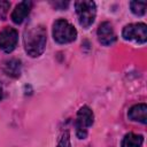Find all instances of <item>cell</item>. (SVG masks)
<instances>
[{
  "instance_id": "4fadbf2b",
  "label": "cell",
  "mask_w": 147,
  "mask_h": 147,
  "mask_svg": "<svg viewBox=\"0 0 147 147\" xmlns=\"http://www.w3.org/2000/svg\"><path fill=\"white\" fill-rule=\"evenodd\" d=\"M56 147H71V142H70V134L68 131H64L60 139H59V142H57V146Z\"/></svg>"
},
{
  "instance_id": "8992f818",
  "label": "cell",
  "mask_w": 147,
  "mask_h": 147,
  "mask_svg": "<svg viewBox=\"0 0 147 147\" xmlns=\"http://www.w3.org/2000/svg\"><path fill=\"white\" fill-rule=\"evenodd\" d=\"M18 32L14 28L6 26L0 31V49L5 53H11L17 45Z\"/></svg>"
},
{
  "instance_id": "9c48e42d",
  "label": "cell",
  "mask_w": 147,
  "mask_h": 147,
  "mask_svg": "<svg viewBox=\"0 0 147 147\" xmlns=\"http://www.w3.org/2000/svg\"><path fill=\"white\" fill-rule=\"evenodd\" d=\"M127 117L133 122L146 124L147 122V106L145 103H138L129 109Z\"/></svg>"
},
{
  "instance_id": "7a4b0ae2",
  "label": "cell",
  "mask_w": 147,
  "mask_h": 147,
  "mask_svg": "<svg viewBox=\"0 0 147 147\" xmlns=\"http://www.w3.org/2000/svg\"><path fill=\"white\" fill-rule=\"evenodd\" d=\"M53 38L57 44H69L77 38V30L65 20H56L53 24Z\"/></svg>"
},
{
  "instance_id": "6da1fadb",
  "label": "cell",
  "mask_w": 147,
  "mask_h": 147,
  "mask_svg": "<svg viewBox=\"0 0 147 147\" xmlns=\"http://www.w3.org/2000/svg\"><path fill=\"white\" fill-rule=\"evenodd\" d=\"M46 41L47 32L46 29L40 24L31 25L24 31V49L31 57H38L44 53Z\"/></svg>"
},
{
  "instance_id": "8fae6325",
  "label": "cell",
  "mask_w": 147,
  "mask_h": 147,
  "mask_svg": "<svg viewBox=\"0 0 147 147\" xmlns=\"http://www.w3.org/2000/svg\"><path fill=\"white\" fill-rule=\"evenodd\" d=\"M144 142V137L136 133H126L122 140V147H141Z\"/></svg>"
},
{
  "instance_id": "3957f363",
  "label": "cell",
  "mask_w": 147,
  "mask_h": 147,
  "mask_svg": "<svg viewBox=\"0 0 147 147\" xmlns=\"http://www.w3.org/2000/svg\"><path fill=\"white\" fill-rule=\"evenodd\" d=\"M75 9L78 17L79 24L87 29L90 28L96 16V6L93 1H76L75 2Z\"/></svg>"
},
{
  "instance_id": "9a60e30c",
  "label": "cell",
  "mask_w": 147,
  "mask_h": 147,
  "mask_svg": "<svg viewBox=\"0 0 147 147\" xmlns=\"http://www.w3.org/2000/svg\"><path fill=\"white\" fill-rule=\"evenodd\" d=\"M53 5H54L55 8H57L59 6H61V7H62L61 9H64V8L68 6V2H55V3H53Z\"/></svg>"
},
{
  "instance_id": "52a82bcc",
  "label": "cell",
  "mask_w": 147,
  "mask_h": 147,
  "mask_svg": "<svg viewBox=\"0 0 147 147\" xmlns=\"http://www.w3.org/2000/svg\"><path fill=\"white\" fill-rule=\"evenodd\" d=\"M96 34L100 44L103 46H110L116 41V33L110 22H102L98 28Z\"/></svg>"
},
{
  "instance_id": "7c38bea8",
  "label": "cell",
  "mask_w": 147,
  "mask_h": 147,
  "mask_svg": "<svg viewBox=\"0 0 147 147\" xmlns=\"http://www.w3.org/2000/svg\"><path fill=\"white\" fill-rule=\"evenodd\" d=\"M146 1H131L130 8L131 11L137 16H142L146 13Z\"/></svg>"
},
{
  "instance_id": "30bf717a",
  "label": "cell",
  "mask_w": 147,
  "mask_h": 147,
  "mask_svg": "<svg viewBox=\"0 0 147 147\" xmlns=\"http://www.w3.org/2000/svg\"><path fill=\"white\" fill-rule=\"evenodd\" d=\"M3 71L9 77L18 78L21 76V71H22L21 61L17 59H11L9 61H6L5 65H3Z\"/></svg>"
},
{
  "instance_id": "ba28073f",
  "label": "cell",
  "mask_w": 147,
  "mask_h": 147,
  "mask_svg": "<svg viewBox=\"0 0 147 147\" xmlns=\"http://www.w3.org/2000/svg\"><path fill=\"white\" fill-rule=\"evenodd\" d=\"M31 7H32V2L29 1V0L22 1L18 5H16L15 9L13 10V13L10 15L11 21L15 24H21L25 20V17L29 15V13L31 10Z\"/></svg>"
},
{
  "instance_id": "277c9868",
  "label": "cell",
  "mask_w": 147,
  "mask_h": 147,
  "mask_svg": "<svg viewBox=\"0 0 147 147\" xmlns=\"http://www.w3.org/2000/svg\"><path fill=\"white\" fill-rule=\"evenodd\" d=\"M94 122V115L93 111L91 110L90 107L83 106L79 108L76 117V134L79 139H85L87 136V130L88 127L93 124Z\"/></svg>"
},
{
  "instance_id": "5b68a950",
  "label": "cell",
  "mask_w": 147,
  "mask_h": 147,
  "mask_svg": "<svg viewBox=\"0 0 147 147\" xmlns=\"http://www.w3.org/2000/svg\"><path fill=\"white\" fill-rule=\"evenodd\" d=\"M122 37L125 40H133L138 44H145L147 40V26L145 23H132L124 26Z\"/></svg>"
},
{
  "instance_id": "2e32d148",
  "label": "cell",
  "mask_w": 147,
  "mask_h": 147,
  "mask_svg": "<svg viewBox=\"0 0 147 147\" xmlns=\"http://www.w3.org/2000/svg\"><path fill=\"white\" fill-rule=\"evenodd\" d=\"M1 99H2V88L0 87V101H1Z\"/></svg>"
},
{
  "instance_id": "5bb4252c",
  "label": "cell",
  "mask_w": 147,
  "mask_h": 147,
  "mask_svg": "<svg viewBox=\"0 0 147 147\" xmlns=\"http://www.w3.org/2000/svg\"><path fill=\"white\" fill-rule=\"evenodd\" d=\"M9 6H10V3L8 1H0V18L1 20H5Z\"/></svg>"
}]
</instances>
